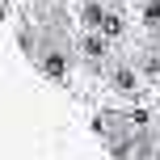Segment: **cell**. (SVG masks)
Returning a JSON list of instances; mask_svg holds the SVG:
<instances>
[{
	"mask_svg": "<svg viewBox=\"0 0 160 160\" xmlns=\"http://www.w3.org/2000/svg\"><path fill=\"white\" fill-rule=\"evenodd\" d=\"M76 55L88 63L93 76H105V68H110V38H105L101 30H88L84 38L76 42Z\"/></svg>",
	"mask_w": 160,
	"mask_h": 160,
	"instance_id": "cell-2",
	"label": "cell"
},
{
	"mask_svg": "<svg viewBox=\"0 0 160 160\" xmlns=\"http://www.w3.org/2000/svg\"><path fill=\"white\" fill-rule=\"evenodd\" d=\"M105 84L118 97H139L143 93V72H139V63H131V59H114V63L105 68Z\"/></svg>",
	"mask_w": 160,
	"mask_h": 160,
	"instance_id": "cell-1",
	"label": "cell"
},
{
	"mask_svg": "<svg viewBox=\"0 0 160 160\" xmlns=\"http://www.w3.org/2000/svg\"><path fill=\"white\" fill-rule=\"evenodd\" d=\"M143 25L148 30H160V0H148L143 4Z\"/></svg>",
	"mask_w": 160,
	"mask_h": 160,
	"instance_id": "cell-3",
	"label": "cell"
}]
</instances>
